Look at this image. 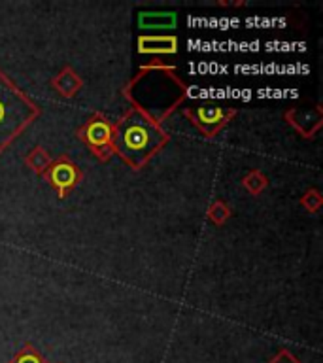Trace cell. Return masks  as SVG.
Here are the masks:
<instances>
[{"label":"cell","instance_id":"cell-3","mask_svg":"<svg viewBox=\"0 0 323 363\" xmlns=\"http://www.w3.org/2000/svg\"><path fill=\"white\" fill-rule=\"evenodd\" d=\"M40 115V106L0 70V155Z\"/></svg>","mask_w":323,"mask_h":363},{"label":"cell","instance_id":"cell-7","mask_svg":"<svg viewBox=\"0 0 323 363\" xmlns=\"http://www.w3.org/2000/svg\"><path fill=\"white\" fill-rule=\"evenodd\" d=\"M76 178H78V172L74 169V165L70 163L57 165V167H53V172H51V180H53L57 188H61V191L74 186Z\"/></svg>","mask_w":323,"mask_h":363},{"label":"cell","instance_id":"cell-1","mask_svg":"<svg viewBox=\"0 0 323 363\" xmlns=\"http://www.w3.org/2000/svg\"><path fill=\"white\" fill-rule=\"evenodd\" d=\"M125 97L134 110L146 114L155 123L165 121L187 97V85L171 67H146L125 89Z\"/></svg>","mask_w":323,"mask_h":363},{"label":"cell","instance_id":"cell-5","mask_svg":"<svg viewBox=\"0 0 323 363\" xmlns=\"http://www.w3.org/2000/svg\"><path fill=\"white\" fill-rule=\"evenodd\" d=\"M138 49L140 53H176L178 40L174 37H142Z\"/></svg>","mask_w":323,"mask_h":363},{"label":"cell","instance_id":"cell-4","mask_svg":"<svg viewBox=\"0 0 323 363\" xmlns=\"http://www.w3.org/2000/svg\"><path fill=\"white\" fill-rule=\"evenodd\" d=\"M185 115H190L191 121L195 123L197 127L201 129L202 133L206 136H213L218 133L231 115H235L232 110H223V108H197L185 112Z\"/></svg>","mask_w":323,"mask_h":363},{"label":"cell","instance_id":"cell-8","mask_svg":"<svg viewBox=\"0 0 323 363\" xmlns=\"http://www.w3.org/2000/svg\"><path fill=\"white\" fill-rule=\"evenodd\" d=\"M13 363H44V359L40 357V354H38V352H34L31 346H29L27 350H23L21 354H19L18 359H15Z\"/></svg>","mask_w":323,"mask_h":363},{"label":"cell","instance_id":"cell-6","mask_svg":"<svg viewBox=\"0 0 323 363\" xmlns=\"http://www.w3.org/2000/svg\"><path fill=\"white\" fill-rule=\"evenodd\" d=\"M86 140L95 148H103L112 142V129L108 123L100 120L91 121L86 129Z\"/></svg>","mask_w":323,"mask_h":363},{"label":"cell","instance_id":"cell-2","mask_svg":"<svg viewBox=\"0 0 323 363\" xmlns=\"http://www.w3.org/2000/svg\"><path fill=\"white\" fill-rule=\"evenodd\" d=\"M166 142L169 134L161 125L134 108L117 121L112 133L114 151L134 170L142 169Z\"/></svg>","mask_w":323,"mask_h":363},{"label":"cell","instance_id":"cell-9","mask_svg":"<svg viewBox=\"0 0 323 363\" xmlns=\"http://www.w3.org/2000/svg\"><path fill=\"white\" fill-rule=\"evenodd\" d=\"M270 363H299V359L295 356H291L287 350H282Z\"/></svg>","mask_w":323,"mask_h":363}]
</instances>
